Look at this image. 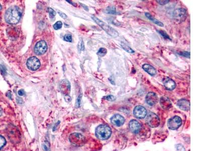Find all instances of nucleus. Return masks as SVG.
I'll return each instance as SVG.
<instances>
[{
    "label": "nucleus",
    "mask_w": 201,
    "mask_h": 151,
    "mask_svg": "<svg viewBox=\"0 0 201 151\" xmlns=\"http://www.w3.org/2000/svg\"><path fill=\"white\" fill-rule=\"evenodd\" d=\"M22 15V12L18 7L12 6L7 10L5 14V19L8 23L16 24Z\"/></svg>",
    "instance_id": "1"
},
{
    "label": "nucleus",
    "mask_w": 201,
    "mask_h": 151,
    "mask_svg": "<svg viewBox=\"0 0 201 151\" xmlns=\"http://www.w3.org/2000/svg\"><path fill=\"white\" fill-rule=\"evenodd\" d=\"M112 131L109 126L102 124L98 126L96 129V136L101 140H106L111 137Z\"/></svg>",
    "instance_id": "2"
},
{
    "label": "nucleus",
    "mask_w": 201,
    "mask_h": 151,
    "mask_svg": "<svg viewBox=\"0 0 201 151\" xmlns=\"http://www.w3.org/2000/svg\"><path fill=\"white\" fill-rule=\"evenodd\" d=\"M7 133L10 141L14 144L19 143L21 140L20 133L16 126L9 124L7 127Z\"/></svg>",
    "instance_id": "3"
},
{
    "label": "nucleus",
    "mask_w": 201,
    "mask_h": 151,
    "mask_svg": "<svg viewBox=\"0 0 201 151\" xmlns=\"http://www.w3.org/2000/svg\"><path fill=\"white\" fill-rule=\"evenodd\" d=\"M92 18L95 21L96 23L98 24L103 30H105L109 35L113 37H118L119 36V33L118 32L113 28L112 27H111V26L108 25V24L99 19L96 17L92 16Z\"/></svg>",
    "instance_id": "4"
},
{
    "label": "nucleus",
    "mask_w": 201,
    "mask_h": 151,
    "mask_svg": "<svg viewBox=\"0 0 201 151\" xmlns=\"http://www.w3.org/2000/svg\"><path fill=\"white\" fill-rule=\"evenodd\" d=\"M70 143L75 147H81L85 143V137L83 135L79 133H73L69 137Z\"/></svg>",
    "instance_id": "5"
},
{
    "label": "nucleus",
    "mask_w": 201,
    "mask_h": 151,
    "mask_svg": "<svg viewBox=\"0 0 201 151\" xmlns=\"http://www.w3.org/2000/svg\"><path fill=\"white\" fill-rule=\"evenodd\" d=\"M172 16L175 22L181 23L186 19L187 11L184 8L177 9L174 11Z\"/></svg>",
    "instance_id": "6"
},
{
    "label": "nucleus",
    "mask_w": 201,
    "mask_h": 151,
    "mask_svg": "<svg viewBox=\"0 0 201 151\" xmlns=\"http://www.w3.org/2000/svg\"><path fill=\"white\" fill-rule=\"evenodd\" d=\"M147 122L151 128H156L159 125L160 120L156 114L153 112H150L147 116Z\"/></svg>",
    "instance_id": "7"
},
{
    "label": "nucleus",
    "mask_w": 201,
    "mask_h": 151,
    "mask_svg": "<svg viewBox=\"0 0 201 151\" xmlns=\"http://www.w3.org/2000/svg\"><path fill=\"white\" fill-rule=\"evenodd\" d=\"M182 121L181 117L175 116L168 120L167 126L171 130H175L179 128L182 125Z\"/></svg>",
    "instance_id": "8"
},
{
    "label": "nucleus",
    "mask_w": 201,
    "mask_h": 151,
    "mask_svg": "<svg viewBox=\"0 0 201 151\" xmlns=\"http://www.w3.org/2000/svg\"><path fill=\"white\" fill-rule=\"evenodd\" d=\"M27 66L30 70L36 71L38 70L40 67V63L37 58L32 56L28 59Z\"/></svg>",
    "instance_id": "9"
},
{
    "label": "nucleus",
    "mask_w": 201,
    "mask_h": 151,
    "mask_svg": "<svg viewBox=\"0 0 201 151\" xmlns=\"http://www.w3.org/2000/svg\"><path fill=\"white\" fill-rule=\"evenodd\" d=\"M47 50V45L45 41L41 40L36 44L34 52L37 55H41L46 52Z\"/></svg>",
    "instance_id": "10"
},
{
    "label": "nucleus",
    "mask_w": 201,
    "mask_h": 151,
    "mask_svg": "<svg viewBox=\"0 0 201 151\" xmlns=\"http://www.w3.org/2000/svg\"><path fill=\"white\" fill-rule=\"evenodd\" d=\"M60 91L64 96H69L70 91V82L66 79L62 80L59 84Z\"/></svg>",
    "instance_id": "11"
},
{
    "label": "nucleus",
    "mask_w": 201,
    "mask_h": 151,
    "mask_svg": "<svg viewBox=\"0 0 201 151\" xmlns=\"http://www.w3.org/2000/svg\"><path fill=\"white\" fill-rule=\"evenodd\" d=\"M133 113L134 116L136 118L142 119L145 118V117L147 116V109L143 106L139 105L135 107L133 111Z\"/></svg>",
    "instance_id": "12"
},
{
    "label": "nucleus",
    "mask_w": 201,
    "mask_h": 151,
    "mask_svg": "<svg viewBox=\"0 0 201 151\" xmlns=\"http://www.w3.org/2000/svg\"><path fill=\"white\" fill-rule=\"evenodd\" d=\"M163 84L164 87L168 90L171 91L175 89L176 84L175 81L169 77H165L163 80Z\"/></svg>",
    "instance_id": "13"
},
{
    "label": "nucleus",
    "mask_w": 201,
    "mask_h": 151,
    "mask_svg": "<svg viewBox=\"0 0 201 151\" xmlns=\"http://www.w3.org/2000/svg\"><path fill=\"white\" fill-rule=\"evenodd\" d=\"M146 101L148 104L153 106L156 104L159 101V98L156 94L154 92H149L146 97Z\"/></svg>",
    "instance_id": "14"
},
{
    "label": "nucleus",
    "mask_w": 201,
    "mask_h": 151,
    "mask_svg": "<svg viewBox=\"0 0 201 151\" xmlns=\"http://www.w3.org/2000/svg\"><path fill=\"white\" fill-rule=\"evenodd\" d=\"M111 121L114 125L117 126H120L124 124L125 119L121 115L115 114L111 117Z\"/></svg>",
    "instance_id": "15"
},
{
    "label": "nucleus",
    "mask_w": 201,
    "mask_h": 151,
    "mask_svg": "<svg viewBox=\"0 0 201 151\" xmlns=\"http://www.w3.org/2000/svg\"><path fill=\"white\" fill-rule=\"evenodd\" d=\"M177 106L183 111H188L190 109V102L186 99H182L177 102Z\"/></svg>",
    "instance_id": "16"
},
{
    "label": "nucleus",
    "mask_w": 201,
    "mask_h": 151,
    "mask_svg": "<svg viewBox=\"0 0 201 151\" xmlns=\"http://www.w3.org/2000/svg\"><path fill=\"white\" fill-rule=\"evenodd\" d=\"M129 128L132 133H137L139 132L141 126L139 123L136 120H131L129 124Z\"/></svg>",
    "instance_id": "17"
},
{
    "label": "nucleus",
    "mask_w": 201,
    "mask_h": 151,
    "mask_svg": "<svg viewBox=\"0 0 201 151\" xmlns=\"http://www.w3.org/2000/svg\"><path fill=\"white\" fill-rule=\"evenodd\" d=\"M160 105L164 109H168L172 106V104L168 97L163 96L161 98L160 100Z\"/></svg>",
    "instance_id": "18"
},
{
    "label": "nucleus",
    "mask_w": 201,
    "mask_h": 151,
    "mask_svg": "<svg viewBox=\"0 0 201 151\" xmlns=\"http://www.w3.org/2000/svg\"><path fill=\"white\" fill-rule=\"evenodd\" d=\"M142 68L148 74L151 76H155L156 74V71L155 67L148 64H144L142 66Z\"/></svg>",
    "instance_id": "19"
},
{
    "label": "nucleus",
    "mask_w": 201,
    "mask_h": 151,
    "mask_svg": "<svg viewBox=\"0 0 201 151\" xmlns=\"http://www.w3.org/2000/svg\"><path fill=\"white\" fill-rule=\"evenodd\" d=\"M145 16H147V17L148 19L152 21L153 23H155V24H156L157 25L161 26V27H163V24L162 22H160V21L156 19L155 18H154L153 17H152V16H151V14H149V13H145Z\"/></svg>",
    "instance_id": "20"
},
{
    "label": "nucleus",
    "mask_w": 201,
    "mask_h": 151,
    "mask_svg": "<svg viewBox=\"0 0 201 151\" xmlns=\"http://www.w3.org/2000/svg\"><path fill=\"white\" fill-rule=\"evenodd\" d=\"M105 12L107 14H112V15H115L117 13L116 8L114 6L107 7Z\"/></svg>",
    "instance_id": "21"
},
{
    "label": "nucleus",
    "mask_w": 201,
    "mask_h": 151,
    "mask_svg": "<svg viewBox=\"0 0 201 151\" xmlns=\"http://www.w3.org/2000/svg\"><path fill=\"white\" fill-rule=\"evenodd\" d=\"M121 47H122V48L125 51H127V52H129L130 54H133V53L135 52V51L130 47L128 46L127 44H125L124 43H121Z\"/></svg>",
    "instance_id": "22"
},
{
    "label": "nucleus",
    "mask_w": 201,
    "mask_h": 151,
    "mask_svg": "<svg viewBox=\"0 0 201 151\" xmlns=\"http://www.w3.org/2000/svg\"><path fill=\"white\" fill-rule=\"evenodd\" d=\"M107 51L106 48H101L98 50L97 55L100 56H104L107 54Z\"/></svg>",
    "instance_id": "23"
},
{
    "label": "nucleus",
    "mask_w": 201,
    "mask_h": 151,
    "mask_svg": "<svg viewBox=\"0 0 201 151\" xmlns=\"http://www.w3.org/2000/svg\"><path fill=\"white\" fill-rule=\"evenodd\" d=\"M157 31L158 32H159L161 35L163 36V37H164V39H171L170 36H168V35L167 34V32H166L165 31H164V30H157Z\"/></svg>",
    "instance_id": "24"
},
{
    "label": "nucleus",
    "mask_w": 201,
    "mask_h": 151,
    "mask_svg": "<svg viewBox=\"0 0 201 151\" xmlns=\"http://www.w3.org/2000/svg\"><path fill=\"white\" fill-rule=\"evenodd\" d=\"M78 51L79 52L81 51H83L85 50V47H84V43H83V41H82V39H81L79 43H78Z\"/></svg>",
    "instance_id": "25"
},
{
    "label": "nucleus",
    "mask_w": 201,
    "mask_h": 151,
    "mask_svg": "<svg viewBox=\"0 0 201 151\" xmlns=\"http://www.w3.org/2000/svg\"><path fill=\"white\" fill-rule=\"evenodd\" d=\"M6 141L5 139L3 137V136L0 135V150H1L2 148L6 145Z\"/></svg>",
    "instance_id": "26"
},
{
    "label": "nucleus",
    "mask_w": 201,
    "mask_h": 151,
    "mask_svg": "<svg viewBox=\"0 0 201 151\" xmlns=\"http://www.w3.org/2000/svg\"><path fill=\"white\" fill-rule=\"evenodd\" d=\"M62 23L61 21H58L54 25V28L55 30H58L62 28Z\"/></svg>",
    "instance_id": "27"
},
{
    "label": "nucleus",
    "mask_w": 201,
    "mask_h": 151,
    "mask_svg": "<svg viewBox=\"0 0 201 151\" xmlns=\"http://www.w3.org/2000/svg\"><path fill=\"white\" fill-rule=\"evenodd\" d=\"M48 10L49 14V17L50 18H54L56 15V12L51 8H48Z\"/></svg>",
    "instance_id": "28"
},
{
    "label": "nucleus",
    "mask_w": 201,
    "mask_h": 151,
    "mask_svg": "<svg viewBox=\"0 0 201 151\" xmlns=\"http://www.w3.org/2000/svg\"><path fill=\"white\" fill-rule=\"evenodd\" d=\"M64 40H65V41H67V42L71 43V41H72V36H71V35H70V34L66 35L64 36Z\"/></svg>",
    "instance_id": "29"
},
{
    "label": "nucleus",
    "mask_w": 201,
    "mask_h": 151,
    "mask_svg": "<svg viewBox=\"0 0 201 151\" xmlns=\"http://www.w3.org/2000/svg\"><path fill=\"white\" fill-rule=\"evenodd\" d=\"M176 149L177 151H186L184 147L181 144H178L176 145Z\"/></svg>",
    "instance_id": "30"
},
{
    "label": "nucleus",
    "mask_w": 201,
    "mask_h": 151,
    "mask_svg": "<svg viewBox=\"0 0 201 151\" xmlns=\"http://www.w3.org/2000/svg\"><path fill=\"white\" fill-rule=\"evenodd\" d=\"M179 55L187 58H190V52L188 51H183L179 53Z\"/></svg>",
    "instance_id": "31"
},
{
    "label": "nucleus",
    "mask_w": 201,
    "mask_h": 151,
    "mask_svg": "<svg viewBox=\"0 0 201 151\" xmlns=\"http://www.w3.org/2000/svg\"><path fill=\"white\" fill-rule=\"evenodd\" d=\"M82 97V94H80V95H79L78 98V99H77V102H76V104H75V106H76V107H79V106H80Z\"/></svg>",
    "instance_id": "32"
},
{
    "label": "nucleus",
    "mask_w": 201,
    "mask_h": 151,
    "mask_svg": "<svg viewBox=\"0 0 201 151\" xmlns=\"http://www.w3.org/2000/svg\"><path fill=\"white\" fill-rule=\"evenodd\" d=\"M106 98L107 99V100L110 101H113L115 100L116 97L113 95H110L106 97Z\"/></svg>",
    "instance_id": "33"
},
{
    "label": "nucleus",
    "mask_w": 201,
    "mask_h": 151,
    "mask_svg": "<svg viewBox=\"0 0 201 151\" xmlns=\"http://www.w3.org/2000/svg\"><path fill=\"white\" fill-rule=\"evenodd\" d=\"M157 2L160 5H165L168 4L169 2H170V1L168 0H163V1H157Z\"/></svg>",
    "instance_id": "34"
},
{
    "label": "nucleus",
    "mask_w": 201,
    "mask_h": 151,
    "mask_svg": "<svg viewBox=\"0 0 201 151\" xmlns=\"http://www.w3.org/2000/svg\"><path fill=\"white\" fill-rule=\"evenodd\" d=\"M58 14L60 15V16L62 17V18H63V19H66L67 18V16L64 14V13L62 12H60V11H58Z\"/></svg>",
    "instance_id": "35"
},
{
    "label": "nucleus",
    "mask_w": 201,
    "mask_h": 151,
    "mask_svg": "<svg viewBox=\"0 0 201 151\" xmlns=\"http://www.w3.org/2000/svg\"><path fill=\"white\" fill-rule=\"evenodd\" d=\"M18 93L20 96H23V95H24L25 92L24 90L21 89L19 91H18Z\"/></svg>",
    "instance_id": "36"
},
{
    "label": "nucleus",
    "mask_w": 201,
    "mask_h": 151,
    "mask_svg": "<svg viewBox=\"0 0 201 151\" xmlns=\"http://www.w3.org/2000/svg\"><path fill=\"white\" fill-rule=\"evenodd\" d=\"M109 81H110V82L112 83V84H113L115 85V82H114V81L113 80V79L112 78V77H110V78H109Z\"/></svg>",
    "instance_id": "37"
},
{
    "label": "nucleus",
    "mask_w": 201,
    "mask_h": 151,
    "mask_svg": "<svg viewBox=\"0 0 201 151\" xmlns=\"http://www.w3.org/2000/svg\"><path fill=\"white\" fill-rule=\"evenodd\" d=\"M11 92L10 91H9L7 93V96H8L10 98V99H11Z\"/></svg>",
    "instance_id": "38"
},
{
    "label": "nucleus",
    "mask_w": 201,
    "mask_h": 151,
    "mask_svg": "<svg viewBox=\"0 0 201 151\" xmlns=\"http://www.w3.org/2000/svg\"><path fill=\"white\" fill-rule=\"evenodd\" d=\"M66 2H68L69 3H70V4H71V5H73L74 6H75V4H74V3H72V2L70 1H69V0H67V1H66Z\"/></svg>",
    "instance_id": "39"
},
{
    "label": "nucleus",
    "mask_w": 201,
    "mask_h": 151,
    "mask_svg": "<svg viewBox=\"0 0 201 151\" xmlns=\"http://www.w3.org/2000/svg\"><path fill=\"white\" fill-rule=\"evenodd\" d=\"M2 114H3V111L2 110L1 108L0 107V116H2Z\"/></svg>",
    "instance_id": "40"
},
{
    "label": "nucleus",
    "mask_w": 201,
    "mask_h": 151,
    "mask_svg": "<svg viewBox=\"0 0 201 151\" xmlns=\"http://www.w3.org/2000/svg\"><path fill=\"white\" fill-rule=\"evenodd\" d=\"M1 9H2L1 5H0V10H1Z\"/></svg>",
    "instance_id": "41"
}]
</instances>
